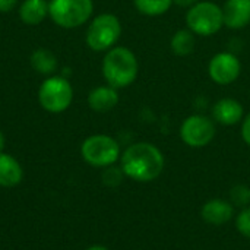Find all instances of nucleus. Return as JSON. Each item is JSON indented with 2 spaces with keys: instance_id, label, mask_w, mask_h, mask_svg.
<instances>
[{
  "instance_id": "1",
  "label": "nucleus",
  "mask_w": 250,
  "mask_h": 250,
  "mask_svg": "<svg viewBox=\"0 0 250 250\" xmlns=\"http://www.w3.org/2000/svg\"><path fill=\"white\" fill-rule=\"evenodd\" d=\"M166 160L158 146L149 142L129 145L120 157V168L126 177L138 183H149L158 179L164 170Z\"/></svg>"
},
{
  "instance_id": "2",
  "label": "nucleus",
  "mask_w": 250,
  "mask_h": 250,
  "mask_svg": "<svg viewBox=\"0 0 250 250\" xmlns=\"http://www.w3.org/2000/svg\"><path fill=\"white\" fill-rule=\"evenodd\" d=\"M139 73L136 54L127 47H113L103 59V76L105 82L116 88L130 86Z\"/></svg>"
},
{
  "instance_id": "3",
  "label": "nucleus",
  "mask_w": 250,
  "mask_h": 250,
  "mask_svg": "<svg viewBox=\"0 0 250 250\" xmlns=\"http://www.w3.org/2000/svg\"><path fill=\"white\" fill-rule=\"evenodd\" d=\"M81 155L92 167L105 168L114 166L120 157V145L110 135H91L81 145Z\"/></svg>"
},
{
  "instance_id": "4",
  "label": "nucleus",
  "mask_w": 250,
  "mask_h": 250,
  "mask_svg": "<svg viewBox=\"0 0 250 250\" xmlns=\"http://www.w3.org/2000/svg\"><path fill=\"white\" fill-rule=\"evenodd\" d=\"M186 25L195 35H215L224 26L223 7L209 0L198 1L188 9Z\"/></svg>"
},
{
  "instance_id": "5",
  "label": "nucleus",
  "mask_w": 250,
  "mask_h": 250,
  "mask_svg": "<svg viewBox=\"0 0 250 250\" xmlns=\"http://www.w3.org/2000/svg\"><path fill=\"white\" fill-rule=\"evenodd\" d=\"M122 35V22L113 13H101L92 19L86 29V45L94 51H108Z\"/></svg>"
},
{
  "instance_id": "6",
  "label": "nucleus",
  "mask_w": 250,
  "mask_h": 250,
  "mask_svg": "<svg viewBox=\"0 0 250 250\" xmlns=\"http://www.w3.org/2000/svg\"><path fill=\"white\" fill-rule=\"evenodd\" d=\"M94 12L92 0H51L48 15L62 28L73 29L89 21Z\"/></svg>"
},
{
  "instance_id": "7",
  "label": "nucleus",
  "mask_w": 250,
  "mask_h": 250,
  "mask_svg": "<svg viewBox=\"0 0 250 250\" xmlns=\"http://www.w3.org/2000/svg\"><path fill=\"white\" fill-rule=\"evenodd\" d=\"M73 100V88L63 76H51L45 79L38 91V101L48 113L66 111Z\"/></svg>"
},
{
  "instance_id": "8",
  "label": "nucleus",
  "mask_w": 250,
  "mask_h": 250,
  "mask_svg": "<svg viewBox=\"0 0 250 250\" xmlns=\"http://www.w3.org/2000/svg\"><path fill=\"white\" fill-rule=\"evenodd\" d=\"M217 135L215 122L204 114L186 117L180 126V138L190 148H204L209 145Z\"/></svg>"
},
{
  "instance_id": "9",
  "label": "nucleus",
  "mask_w": 250,
  "mask_h": 250,
  "mask_svg": "<svg viewBox=\"0 0 250 250\" xmlns=\"http://www.w3.org/2000/svg\"><path fill=\"white\" fill-rule=\"evenodd\" d=\"M208 73L217 85H231L242 73V63L239 57L230 51H221L212 56L208 64Z\"/></svg>"
},
{
  "instance_id": "10",
  "label": "nucleus",
  "mask_w": 250,
  "mask_h": 250,
  "mask_svg": "<svg viewBox=\"0 0 250 250\" xmlns=\"http://www.w3.org/2000/svg\"><path fill=\"white\" fill-rule=\"evenodd\" d=\"M245 117L240 101L234 98H221L212 105V120L223 126H234Z\"/></svg>"
},
{
  "instance_id": "11",
  "label": "nucleus",
  "mask_w": 250,
  "mask_h": 250,
  "mask_svg": "<svg viewBox=\"0 0 250 250\" xmlns=\"http://www.w3.org/2000/svg\"><path fill=\"white\" fill-rule=\"evenodd\" d=\"M201 217L205 223L211 226H223L233 220L234 217V205L226 199H209L201 208Z\"/></svg>"
},
{
  "instance_id": "12",
  "label": "nucleus",
  "mask_w": 250,
  "mask_h": 250,
  "mask_svg": "<svg viewBox=\"0 0 250 250\" xmlns=\"http://www.w3.org/2000/svg\"><path fill=\"white\" fill-rule=\"evenodd\" d=\"M224 26L242 29L250 23V0H227L223 6Z\"/></svg>"
},
{
  "instance_id": "13",
  "label": "nucleus",
  "mask_w": 250,
  "mask_h": 250,
  "mask_svg": "<svg viewBox=\"0 0 250 250\" xmlns=\"http://www.w3.org/2000/svg\"><path fill=\"white\" fill-rule=\"evenodd\" d=\"M120 101L119 92L110 85L97 86L88 94V105L97 113H107L113 110Z\"/></svg>"
},
{
  "instance_id": "14",
  "label": "nucleus",
  "mask_w": 250,
  "mask_h": 250,
  "mask_svg": "<svg viewBox=\"0 0 250 250\" xmlns=\"http://www.w3.org/2000/svg\"><path fill=\"white\" fill-rule=\"evenodd\" d=\"M23 179V170L19 161L10 154L0 152V186L15 188Z\"/></svg>"
},
{
  "instance_id": "15",
  "label": "nucleus",
  "mask_w": 250,
  "mask_h": 250,
  "mask_svg": "<svg viewBox=\"0 0 250 250\" xmlns=\"http://www.w3.org/2000/svg\"><path fill=\"white\" fill-rule=\"evenodd\" d=\"M48 15V3L45 0H23L19 7V18L26 25H38Z\"/></svg>"
},
{
  "instance_id": "16",
  "label": "nucleus",
  "mask_w": 250,
  "mask_h": 250,
  "mask_svg": "<svg viewBox=\"0 0 250 250\" xmlns=\"http://www.w3.org/2000/svg\"><path fill=\"white\" fill-rule=\"evenodd\" d=\"M195 45H196V35L189 28L177 29L170 40V48L179 57L190 56L195 51Z\"/></svg>"
},
{
  "instance_id": "17",
  "label": "nucleus",
  "mask_w": 250,
  "mask_h": 250,
  "mask_svg": "<svg viewBox=\"0 0 250 250\" xmlns=\"http://www.w3.org/2000/svg\"><path fill=\"white\" fill-rule=\"evenodd\" d=\"M31 66L42 75H51L57 69V57L47 48H37L31 54Z\"/></svg>"
},
{
  "instance_id": "18",
  "label": "nucleus",
  "mask_w": 250,
  "mask_h": 250,
  "mask_svg": "<svg viewBox=\"0 0 250 250\" xmlns=\"http://www.w3.org/2000/svg\"><path fill=\"white\" fill-rule=\"evenodd\" d=\"M136 10L145 16H161L170 10L173 6V0H133Z\"/></svg>"
},
{
  "instance_id": "19",
  "label": "nucleus",
  "mask_w": 250,
  "mask_h": 250,
  "mask_svg": "<svg viewBox=\"0 0 250 250\" xmlns=\"http://www.w3.org/2000/svg\"><path fill=\"white\" fill-rule=\"evenodd\" d=\"M230 202L236 207L246 208L250 204V188L246 185H237L230 190Z\"/></svg>"
},
{
  "instance_id": "20",
  "label": "nucleus",
  "mask_w": 250,
  "mask_h": 250,
  "mask_svg": "<svg viewBox=\"0 0 250 250\" xmlns=\"http://www.w3.org/2000/svg\"><path fill=\"white\" fill-rule=\"evenodd\" d=\"M123 177H125V173L122 171V168L110 166V167H105V170L103 173V183L105 186L116 188L123 182Z\"/></svg>"
},
{
  "instance_id": "21",
  "label": "nucleus",
  "mask_w": 250,
  "mask_h": 250,
  "mask_svg": "<svg viewBox=\"0 0 250 250\" xmlns=\"http://www.w3.org/2000/svg\"><path fill=\"white\" fill-rule=\"evenodd\" d=\"M236 229L243 237L250 239V207L243 208L236 217Z\"/></svg>"
},
{
  "instance_id": "22",
  "label": "nucleus",
  "mask_w": 250,
  "mask_h": 250,
  "mask_svg": "<svg viewBox=\"0 0 250 250\" xmlns=\"http://www.w3.org/2000/svg\"><path fill=\"white\" fill-rule=\"evenodd\" d=\"M242 138H243L245 144L250 146V113L246 117H243V123H242Z\"/></svg>"
},
{
  "instance_id": "23",
  "label": "nucleus",
  "mask_w": 250,
  "mask_h": 250,
  "mask_svg": "<svg viewBox=\"0 0 250 250\" xmlns=\"http://www.w3.org/2000/svg\"><path fill=\"white\" fill-rule=\"evenodd\" d=\"M16 3H18V0H0V12L1 13L10 12Z\"/></svg>"
},
{
  "instance_id": "24",
  "label": "nucleus",
  "mask_w": 250,
  "mask_h": 250,
  "mask_svg": "<svg viewBox=\"0 0 250 250\" xmlns=\"http://www.w3.org/2000/svg\"><path fill=\"white\" fill-rule=\"evenodd\" d=\"M199 0H173V4L180 6V7H192L193 4H196Z\"/></svg>"
},
{
  "instance_id": "25",
  "label": "nucleus",
  "mask_w": 250,
  "mask_h": 250,
  "mask_svg": "<svg viewBox=\"0 0 250 250\" xmlns=\"http://www.w3.org/2000/svg\"><path fill=\"white\" fill-rule=\"evenodd\" d=\"M85 250H110L108 248H105V246H103V245H94V246H89L88 249Z\"/></svg>"
},
{
  "instance_id": "26",
  "label": "nucleus",
  "mask_w": 250,
  "mask_h": 250,
  "mask_svg": "<svg viewBox=\"0 0 250 250\" xmlns=\"http://www.w3.org/2000/svg\"><path fill=\"white\" fill-rule=\"evenodd\" d=\"M4 145H6V139H4V135L0 132V152H3V149H4Z\"/></svg>"
}]
</instances>
